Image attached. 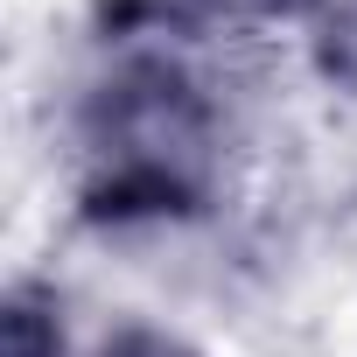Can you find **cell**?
<instances>
[{
	"mask_svg": "<svg viewBox=\"0 0 357 357\" xmlns=\"http://www.w3.org/2000/svg\"><path fill=\"white\" fill-rule=\"evenodd\" d=\"M0 357H70L63 294L43 280H15L0 301Z\"/></svg>",
	"mask_w": 357,
	"mask_h": 357,
	"instance_id": "cell-2",
	"label": "cell"
},
{
	"mask_svg": "<svg viewBox=\"0 0 357 357\" xmlns=\"http://www.w3.org/2000/svg\"><path fill=\"white\" fill-rule=\"evenodd\" d=\"M225 105L168 36H105L70 112V204L98 231H161L218 204Z\"/></svg>",
	"mask_w": 357,
	"mask_h": 357,
	"instance_id": "cell-1",
	"label": "cell"
},
{
	"mask_svg": "<svg viewBox=\"0 0 357 357\" xmlns=\"http://www.w3.org/2000/svg\"><path fill=\"white\" fill-rule=\"evenodd\" d=\"M91 357H204L183 329H168V322H147V315H126V322H112L98 343H91Z\"/></svg>",
	"mask_w": 357,
	"mask_h": 357,
	"instance_id": "cell-3",
	"label": "cell"
}]
</instances>
